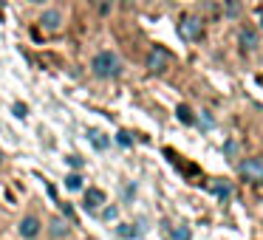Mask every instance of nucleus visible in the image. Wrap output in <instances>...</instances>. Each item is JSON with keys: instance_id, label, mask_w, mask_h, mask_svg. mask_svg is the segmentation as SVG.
<instances>
[{"instance_id": "3", "label": "nucleus", "mask_w": 263, "mask_h": 240, "mask_svg": "<svg viewBox=\"0 0 263 240\" xmlns=\"http://www.w3.org/2000/svg\"><path fill=\"white\" fill-rule=\"evenodd\" d=\"M238 172L246 178V181H252V184H263V158H246V161H240Z\"/></svg>"}, {"instance_id": "5", "label": "nucleus", "mask_w": 263, "mask_h": 240, "mask_svg": "<svg viewBox=\"0 0 263 240\" xmlns=\"http://www.w3.org/2000/svg\"><path fill=\"white\" fill-rule=\"evenodd\" d=\"M20 234H23L26 240H31V237H37L40 234V221H37L34 215H29V217H23V223H20Z\"/></svg>"}, {"instance_id": "23", "label": "nucleus", "mask_w": 263, "mask_h": 240, "mask_svg": "<svg viewBox=\"0 0 263 240\" xmlns=\"http://www.w3.org/2000/svg\"><path fill=\"white\" fill-rule=\"evenodd\" d=\"M31 3H46V0H31Z\"/></svg>"}, {"instance_id": "24", "label": "nucleus", "mask_w": 263, "mask_h": 240, "mask_svg": "<svg viewBox=\"0 0 263 240\" xmlns=\"http://www.w3.org/2000/svg\"><path fill=\"white\" fill-rule=\"evenodd\" d=\"M0 164H3V150H0Z\"/></svg>"}, {"instance_id": "1", "label": "nucleus", "mask_w": 263, "mask_h": 240, "mask_svg": "<svg viewBox=\"0 0 263 240\" xmlns=\"http://www.w3.org/2000/svg\"><path fill=\"white\" fill-rule=\"evenodd\" d=\"M91 68H93V74H97L99 79H110V76L122 74V59L116 57L114 51H99L97 57H93Z\"/></svg>"}, {"instance_id": "10", "label": "nucleus", "mask_w": 263, "mask_h": 240, "mask_svg": "<svg viewBox=\"0 0 263 240\" xmlns=\"http://www.w3.org/2000/svg\"><path fill=\"white\" fill-rule=\"evenodd\" d=\"M71 229L65 226V221H51V237H68Z\"/></svg>"}, {"instance_id": "7", "label": "nucleus", "mask_w": 263, "mask_h": 240, "mask_svg": "<svg viewBox=\"0 0 263 240\" xmlns=\"http://www.w3.org/2000/svg\"><path fill=\"white\" fill-rule=\"evenodd\" d=\"M240 46H243V51H255L257 48V34L252 29H243L240 31Z\"/></svg>"}, {"instance_id": "18", "label": "nucleus", "mask_w": 263, "mask_h": 240, "mask_svg": "<svg viewBox=\"0 0 263 240\" xmlns=\"http://www.w3.org/2000/svg\"><path fill=\"white\" fill-rule=\"evenodd\" d=\"M14 116H20V119L26 116V105H23V102H17V105H14Z\"/></svg>"}, {"instance_id": "12", "label": "nucleus", "mask_w": 263, "mask_h": 240, "mask_svg": "<svg viewBox=\"0 0 263 240\" xmlns=\"http://www.w3.org/2000/svg\"><path fill=\"white\" fill-rule=\"evenodd\" d=\"M176 113H178V122H184V125H193V122H195L193 110H190L187 105H178V110H176Z\"/></svg>"}, {"instance_id": "9", "label": "nucleus", "mask_w": 263, "mask_h": 240, "mask_svg": "<svg viewBox=\"0 0 263 240\" xmlns=\"http://www.w3.org/2000/svg\"><path fill=\"white\" fill-rule=\"evenodd\" d=\"M212 192H215L218 198H223V201H227L229 195H232V187H229L227 181H212Z\"/></svg>"}, {"instance_id": "11", "label": "nucleus", "mask_w": 263, "mask_h": 240, "mask_svg": "<svg viewBox=\"0 0 263 240\" xmlns=\"http://www.w3.org/2000/svg\"><path fill=\"white\" fill-rule=\"evenodd\" d=\"M223 12H227V17H238L240 14V0H223Z\"/></svg>"}, {"instance_id": "25", "label": "nucleus", "mask_w": 263, "mask_h": 240, "mask_svg": "<svg viewBox=\"0 0 263 240\" xmlns=\"http://www.w3.org/2000/svg\"><path fill=\"white\" fill-rule=\"evenodd\" d=\"M260 26H263V23H260Z\"/></svg>"}, {"instance_id": "22", "label": "nucleus", "mask_w": 263, "mask_h": 240, "mask_svg": "<svg viewBox=\"0 0 263 240\" xmlns=\"http://www.w3.org/2000/svg\"><path fill=\"white\" fill-rule=\"evenodd\" d=\"M63 212H65L68 217H74V209H71V204H63Z\"/></svg>"}, {"instance_id": "13", "label": "nucleus", "mask_w": 263, "mask_h": 240, "mask_svg": "<svg viewBox=\"0 0 263 240\" xmlns=\"http://www.w3.org/2000/svg\"><path fill=\"white\" fill-rule=\"evenodd\" d=\"M88 136H91V142H93V147H99V150H105L108 147V138L102 136V133H97V130H91L88 133Z\"/></svg>"}, {"instance_id": "15", "label": "nucleus", "mask_w": 263, "mask_h": 240, "mask_svg": "<svg viewBox=\"0 0 263 240\" xmlns=\"http://www.w3.org/2000/svg\"><path fill=\"white\" fill-rule=\"evenodd\" d=\"M119 234H122V237H136L139 229H130L127 223H122V226H119Z\"/></svg>"}, {"instance_id": "6", "label": "nucleus", "mask_w": 263, "mask_h": 240, "mask_svg": "<svg viewBox=\"0 0 263 240\" xmlns=\"http://www.w3.org/2000/svg\"><path fill=\"white\" fill-rule=\"evenodd\" d=\"M105 204V192H102V189H97V187H93V189H88V192H85V209H97V206H102Z\"/></svg>"}, {"instance_id": "16", "label": "nucleus", "mask_w": 263, "mask_h": 240, "mask_svg": "<svg viewBox=\"0 0 263 240\" xmlns=\"http://www.w3.org/2000/svg\"><path fill=\"white\" fill-rule=\"evenodd\" d=\"M173 240H190V232L184 226H178L176 232H173Z\"/></svg>"}, {"instance_id": "19", "label": "nucleus", "mask_w": 263, "mask_h": 240, "mask_svg": "<svg viewBox=\"0 0 263 240\" xmlns=\"http://www.w3.org/2000/svg\"><path fill=\"white\" fill-rule=\"evenodd\" d=\"M68 164H71V167H77V170H80V167H82V158H80V155H71V158H68Z\"/></svg>"}, {"instance_id": "2", "label": "nucleus", "mask_w": 263, "mask_h": 240, "mask_svg": "<svg viewBox=\"0 0 263 240\" xmlns=\"http://www.w3.org/2000/svg\"><path fill=\"white\" fill-rule=\"evenodd\" d=\"M170 63H173V57H170V51H167V48H161V46H153V48H150V54H147V68L153 71V74H164V71L170 68Z\"/></svg>"}, {"instance_id": "8", "label": "nucleus", "mask_w": 263, "mask_h": 240, "mask_svg": "<svg viewBox=\"0 0 263 240\" xmlns=\"http://www.w3.org/2000/svg\"><path fill=\"white\" fill-rule=\"evenodd\" d=\"M40 23H43V29H46V31H57L60 29V12H46L40 17Z\"/></svg>"}, {"instance_id": "14", "label": "nucleus", "mask_w": 263, "mask_h": 240, "mask_svg": "<svg viewBox=\"0 0 263 240\" xmlns=\"http://www.w3.org/2000/svg\"><path fill=\"white\" fill-rule=\"evenodd\" d=\"M65 187L68 189H82V175H68L65 178Z\"/></svg>"}, {"instance_id": "17", "label": "nucleus", "mask_w": 263, "mask_h": 240, "mask_svg": "<svg viewBox=\"0 0 263 240\" xmlns=\"http://www.w3.org/2000/svg\"><path fill=\"white\" fill-rule=\"evenodd\" d=\"M116 142H119L122 147H130V144H133V138H130V133H119V136H116Z\"/></svg>"}, {"instance_id": "20", "label": "nucleus", "mask_w": 263, "mask_h": 240, "mask_svg": "<svg viewBox=\"0 0 263 240\" xmlns=\"http://www.w3.org/2000/svg\"><path fill=\"white\" fill-rule=\"evenodd\" d=\"M99 12H102V14L110 12V0H102V3H99Z\"/></svg>"}, {"instance_id": "21", "label": "nucleus", "mask_w": 263, "mask_h": 240, "mask_svg": "<svg viewBox=\"0 0 263 240\" xmlns=\"http://www.w3.org/2000/svg\"><path fill=\"white\" fill-rule=\"evenodd\" d=\"M105 217H108V221H110V217H116V209H114V206H108V209H105Z\"/></svg>"}, {"instance_id": "4", "label": "nucleus", "mask_w": 263, "mask_h": 240, "mask_svg": "<svg viewBox=\"0 0 263 240\" xmlns=\"http://www.w3.org/2000/svg\"><path fill=\"white\" fill-rule=\"evenodd\" d=\"M178 31H181L184 40H201V34H204V29H201V20L193 17V14H187V17L178 23Z\"/></svg>"}]
</instances>
